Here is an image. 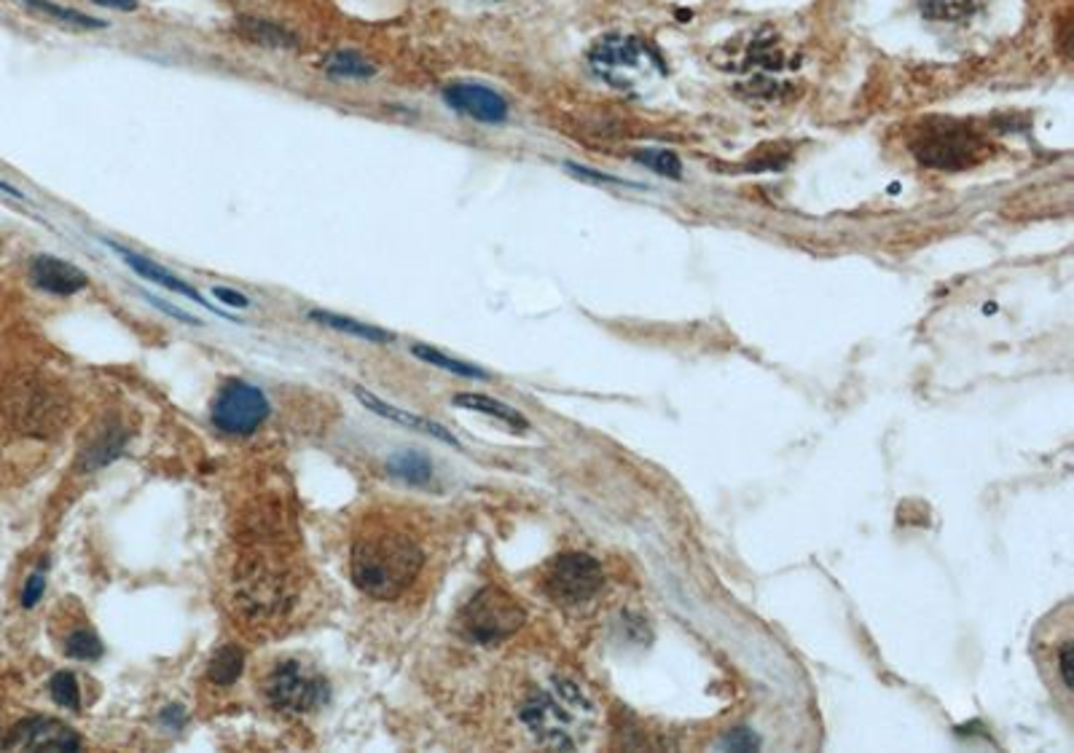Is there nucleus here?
<instances>
[{
	"label": "nucleus",
	"mask_w": 1074,
	"mask_h": 753,
	"mask_svg": "<svg viewBox=\"0 0 1074 753\" xmlns=\"http://www.w3.org/2000/svg\"><path fill=\"white\" fill-rule=\"evenodd\" d=\"M425 555L408 531L390 523L368 526L352 544V579L377 601H395L423 569Z\"/></svg>",
	"instance_id": "nucleus-1"
},
{
	"label": "nucleus",
	"mask_w": 1074,
	"mask_h": 753,
	"mask_svg": "<svg viewBox=\"0 0 1074 753\" xmlns=\"http://www.w3.org/2000/svg\"><path fill=\"white\" fill-rule=\"evenodd\" d=\"M0 410L16 432L30 437H54L71 419L65 390L40 373H16L0 390Z\"/></svg>",
	"instance_id": "nucleus-2"
},
{
	"label": "nucleus",
	"mask_w": 1074,
	"mask_h": 753,
	"mask_svg": "<svg viewBox=\"0 0 1074 753\" xmlns=\"http://www.w3.org/2000/svg\"><path fill=\"white\" fill-rule=\"evenodd\" d=\"M591 67L599 78L623 95L643 97L663 78V62L645 40L608 36L591 49Z\"/></svg>",
	"instance_id": "nucleus-3"
},
{
	"label": "nucleus",
	"mask_w": 1074,
	"mask_h": 753,
	"mask_svg": "<svg viewBox=\"0 0 1074 753\" xmlns=\"http://www.w3.org/2000/svg\"><path fill=\"white\" fill-rule=\"evenodd\" d=\"M911 153L932 170H967L989 153V140L980 132L956 121H927L911 140Z\"/></svg>",
	"instance_id": "nucleus-4"
},
{
	"label": "nucleus",
	"mask_w": 1074,
	"mask_h": 753,
	"mask_svg": "<svg viewBox=\"0 0 1074 753\" xmlns=\"http://www.w3.org/2000/svg\"><path fill=\"white\" fill-rule=\"evenodd\" d=\"M524 619L527 614L516 604V598L500 588L478 590L460 614L465 635L481 646H495L511 639L522 628Z\"/></svg>",
	"instance_id": "nucleus-5"
},
{
	"label": "nucleus",
	"mask_w": 1074,
	"mask_h": 753,
	"mask_svg": "<svg viewBox=\"0 0 1074 753\" xmlns=\"http://www.w3.org/2000/svg\"><path fill=\"white\" fill-rule=\"evenodd\" d=\"M542 584H546L548 598L557 601V604L581 606L602 590L605 575L602 566L591 555L564 553L551 560Z\"/></svg>",
	"instance_id": "nucleus-6"
},
{
	"label": "nucleus",
	"mask_w": 1074,
	"mask_h": 753,
	"mask_svg": "<svg viewBox=\"0 0 1074 753\" xmlns=\"http://www.w3.org/2000/svg\"><path fill=\"white\" fill-rule=\"evenodd\" d=\"M269 403L253 384L229 381L212 403V424L227 434H251L267 421Z\"/></svg>",
	"instance_id": "nucleus-7"
},
{
	"label": "nucleus",
	"mask_w": 1074,
	"mask_h": 753,
	"mask_svg": "<svg viewBox=\"0 0 1074 753\" xmlns=\"http://www.w3.org/2000/svg\"><path fill=\"white\" fill-rule=\"evenodd\" d=\"M267 698L277 708L307 714L328 703V683L298 663H280L267 683Z\"/></svg>",
	"instance_id": "nucleus-8"
},
{
	"label": "nucleus",
	"mask_w": 1074,
	"mask_h": 753,
	"mask_svg": "<svg viewBox=\"0 0 1074 753\" xmlns=\"http://www.w3.org/2000/svg\"><path fill=\"white\" fill-rule=\"evenodd\" d=\"M5 751H78L81 749V738L73 732L71 727H65L62 721H54V718L36 716V718H25V721L14 724L9 729V735L3 738Z\"/></svg>",
	"instance_id": "nucleus-9"
},
{
	"label": "nucleus",
	"mask_w": 1074,
	"mask_h": 753,
	"mask_svg": "<svg viewBox=\"0 0 1074 753\" xmlns=\"http://www.w3.org/2000/svg\"><path fill=\"white\" fill-rule=\"evenodd\" d=\"M522 718L527 727L537 735V740L551 749H575V740L570 738V716L564 714L562 705L553 703L548 694L537 692L533 700L522 708Z\"/></svg>",
	"instance_id": "nucleus-10"
},
{
	"label": "nucleus",
	"mask_w": 1074,
	"mask_h": 753,
	"mask_svg": "<svg viewBox=\"0 0 1074 753\" xmlns=\"http://www.w3.org/2000/svg\"><path fill=\"white\" fill-rule=\"evenodd\" d=\"M443 100L457 110V113L471 115V119L481 121V124H502L508 119V102L502 100L498 91L487 89V86L454 84L443 91Z\"/></svg>",
	"instance_id": "nucleus-11"
},
{
	"label": "nucleus",
	"mask_w": 1074,
	"mask_h": 753,
	"mask_svg": "<svg viewBox=\"0 0 1074 753\" xmlns=\"http://www.w3.org/2000/svg\"><path fill=\"white\" fill-rule=\"evenodd\" d=\"M30 276L33 285L46 289L51 295H76L78 289H84L89 285V276L84 271L76 269V266L65 263L60 258H51V255H36L30 266Z\"/></svg>",
	"instance_id": "nucleus-12"
},
{
	"label": "nucleus",
	"mask_w": 1074,
	"mask_h": 753,
	"mask_svg": "<svg viewBox=\"0 0 1074 753\" xmlns=\"http://www.w3.org/2000/svg\"><path fill=\"white\" fill-rule=\"evenodd\" d=\"M108 247L111 250L119 252V258H124V263L130 266L135 274H141L143 280H151L156 282V285H161V287H167V289H172V293H178V295H186L188 300H194V304H199V306H207L210 311H216V314H223V311H218L216 306H210L207 304L205 298H202L199 293L192 285H186L183 280H178L175 274H170V271H164L161 266H156L154 260H148V258H143V255H135V252H130L126 247H119V245H113V242H108Z\"/></svg>",
	"instance_id": "nucleus-13"
},
{
	"label": "nucleus",
	"mask_w": 1074,
	"mask_h": 753,
	"mask_svg": "<svg viewBox=\"0 0 1074 753\" xmlns=\"http://www.w3.org/2000/svg\"><path fill=\"white\" fill-rule=\"evenodd\" d=\"M124 443H126L124 427H121L119 421H113V419L106 421L100 430L91 434V440L86 443V448L81 450L78 469L81 472H95V469L111 465L115 456L121 454Z\"/></svg>",
	"instance_id": "nucleus-14"
},
{
	"label": "nucleus",
	"mask_w": 1074,
	"mask_h": 753,
	"mask_svg": "<svg viewBox=\"0 0 1074 753\" xmlns=\"http://www.w3.org/2000/svg\"><path fill=\"white\" fill-rule=\"evenodd\" d=\"M355 395L363 399V405H366L368 410H374V413H379V416H385V419H390V421H398V424H403V427H408V430H417V432H425V434H432V437H438V440H443V443H449V445H460L457 443V437L454 434H449L443 427H438V424H432V421H427L423 419V416H414V413H406V410H401V408H395V405H390V403H385V399H379V397H374L371 392H366V390H361V386H355Z\"/></svg>",
	"instance_id": "nucleus-15"
},
{
	"label": "nucleus",
	"mask_w": 1074,
	"mask_h": 753,
	"mask_svg": "<svg viewBox=\"0 0 1074 753\" xmlns=\"http://www.w3.org/2000/svg\"><path fill=\"white\" fill-rule=\"evenodd\" d=\"M986 3L989 0H919V9L927 20L960 25V22L973 20Z\"/></svg>",
	"instance_id": "nucleus-16"
},
{
	"label": "nucleus",
	"mask_w": 1074,
	"mask_h": 753,
	"mask_svg": "<svg viewBox=\"0 0 1074 753\" xmlns=\"http://www.w3.org/2000/svg\"><path fill=\"white\" fill-rule=\"evenodd\" d=\"M236 33H240L245 40H253L258 46H271V49H291L296 44V38L285 30V27L274 25V22L267 20H251V16H242L236 20Z\"/></svg>",
	"instance_id": "nucleus-17"
},
{
	"label": "nucleus",
	"mask_w": 1074,
	"mask_h": 753,
	"mask_svg": "<svg viewBox=\"0 0 1074 753\" xmlns=\"http://www.w3.org/2000/svg\"><path fill=\"white\" fill-rule=\"evenodd\" d=\"M454 405H460V408H467V410H476V413L495 416V419H500V421H505V424H511L513 430H529L527 419H524V416L518 413L516 408H511V405L500 403V399H492V397H487V395H471V392H465V395L454 397Z\"/></svg>",
	"instance_id": "nucleus-18"
},
{
	"label": "nucleus",
	"mask_w": 1074,
	"mask_h": 753,
	"mask_svg": "<svg viewBox=\"0 0 1074 753\" xmlns=\"http://www.w3.org/2000/svg\"><path fill=\"white\" fill-rule=\"evenodd\" d=\"M387 469L412 485H425L432 478V461L419 450H398L387 459Z\"/></svg>",
	"instance_id": "nucleus-19"
},
{
	"label": "nucleus",
	"mask_w": 1074,
	"mask_h": 753,
	"mask_svg": "<svg viewBox=\"0 0 1074 753\" xmlns=\"http://www.w3.org/2000/svg\"><path fill=\"white\" fill-rule=\"evenodd\" d=\"M309 320L326 324V328L342 330V333H346V335H357V338H363V341H374V344H390V341H395V335L387 333V330H382V328H374V324L350 320V317H342V314H331V311H309Z\"/></svg>",
	"instance_id": "nucleus-20"
},
{
	"label": "nucleus",
	"mask_w": 1074,
	"mask_h": 753,
	"mask_svg": "<svg viewBox=\"0 0 1074 753\" xmlns=\"http://www.w3.org/2000/svg\"><path fill=\"white\" fill-rule=\"evenodd\" d=\"M242 668H245V654H242L240 646H223L216 657L210 659V668H207V679H210L216 687H229L240 679Z\"/></svg>",
	"instance_id": "nucleus-21"
},
{
	"label": "nucleus",
	"mask_w": 1074,
	"mask_h": 753,
	"mask_svg": "<svg viewBox=\"0 0 1074 753\" xmlns=\"http://www.w3.org/2000/svg\"><path fill=\"white\" fill-rule=\"evenodd\" d=\"M412 355L419 357V359H425V362L436 365V368L449 370V373L465 375V379H489L487 370H481V368H476V365H467V362H460V359H452V357L441 355V351L430 349V346H412Z\"/></svg>",
	"instance_id": "nucleus-22"
},
{
	"label": "nucleus",
	"mask_w": 1074,
	"mask_h": 753,
	"mask_svg": "<svg viewBox=\"0 0 1074 753\" xmlns=\"http://www.w3.org/2000/svg\"><path fill=\"white\" fill-rule=\"evenodd\" d=\"M65 654L71 659H84V663H95V659L102 657V644L100 639L95 635V630L81 628L73 630L65 641Z\"/></svg>",
	"instance_id": "nucleus-23"
},
{
	"label": "nucleus",
	"mask_w": 1074,
	"mask_h": 753,
	"mask_svg": "<svg viewBox=\"0 0 1074 753\" xmlns=\"http://www.w3.org/2000/svg\"><path fill=\"white\" fill-rule=\"evenodd\" d=\"M328 73L344 75V78H371L377 73V67L368 65L355 51H339V54H333L328 60Z\"/></svg>",
	"instance_id": "nucleus-24"
},
{
	"label": "nucleus",
	"mask_w": 1074,
	"mask_h": 753,
	"mask_svg": "<svg viewBox=\"0 0 1074 753\" xmlns=\"http://www.w3.org/2000/svg\"><path fill=\"white\" fill-rule=\"evenodd\" d=\"M25 3L30 5V9L40 11V14H49V16H54V20L68 22V25L89 27V30H97V27H106V22H97L95 16H86V14H81V11H73V9H62V5L49 3V0H25Z\"/></svg>",
	"instance_id": "nucleus-25"
},
{
	"label": "nucleus",
	"mask_w": 1074,
	"mask_h": 753,
	"mask_svg": "<svg viewBox=\"0 0 1074 753\" xmlns=\"http://www.w3.org/2000/svg\"><path fill=\"white\" fill-rule=\"evenodd\" d=\"M51 698H54L57 705L68 711H78L81 708V692H78V681L76 676L62 670L51 679Z\"/></svg>",
	"instance_id": "nucleus-26"
},
{
	"label": "nucleus",
	"mask_w": 1074,
	"mask_h": 753,
	"mask_svg": "<svg viewBox=\"0 0 1074 753\" xmlns=\"http://www.w3.org/2000/svg\"><path fill=\"white\" fill-rule=\"evenodd\" d=\"M637 161L639 164L650 166V170H656L658 175H669L674 180H678L680 172H683L680 159L672 153V150H645V153H637Z\"/></svg>",
	"instance_id": "nucleus-27"
},
{
	"label": "nucleus",
	"mask_w": 1074,
	"mask_h": 753,
	"mask_svg": "<svg viewBox=\"0 0 1074 753\" xmlns=\"http://www.w3.org/2000/svg\"><path fill=\"white\" fill-rule=\"evenodd\" d=\"M758 745H760L758 735H753V729L747 727L733 729L731 735H725V738L720 740V749H729V751H755Z\"/></svg>",
	"instance_id": "nucleus-28"
},
{
	"label": "nucleus",
	"mask_w": 1074,
	"mask_h": 753,
	"mask_svg": "<svg viewBox=\"0 0 1074 753\" xmlns=\"http://www.w3.org/2000/svg\"><path fill=\"white\" fill-rule=\"evenodd\" d=\"M1072 668H1074V641L1064 639L1059 644V674H1061V681H1064L1066 692H1072L1074 689Z\"/></svg>",
	"instance_id": "nucleus-29"
},
{
	"label": "nucleus",
	"mask_w": 1074,
	"mask_h": 753,
	"mask_svg": "<svg viewBox=\"0 0 1074 753\" xmlns=\"http://www.w3.org/2000/svg\"><path fill=\"white\" fill-rule=\"evenodd\" d=\"M44 588H46L44 575H33L30 579H27L25 593H22V606H25V609H33V606H36L40 601V595H44Z\"/></svg>",
	"instance_id": "nucleus-30"
},
{
	"label": "nucleus",
	"mask_w": 1074,
	"mask_h": 753,
	"mask_svg": "<svg viewBox=\"0 0 1074 753\" xmlns=\"http://www.w3.org/2000/svg\"><path fill=\"white\" fill-rule=\"evenodd\" d=\"M146 298H148V300H151V304L156 306V309H161V311H167V314H172V317H178V320H181V322H186V324H202L199 320H196V317H192V314H186V311H181V309H175V306H170V304H161V300H159V298H154V295H146Z\"/></svg>",
	"instance_id": "nucleus-31"
},
{
	"label": "nucleus",
	"mask_w": 1074,
	"mask_h": 753,
	"mask_svg": "<svg viewBox=\"0 0 1074 753\" xmlns=\"http://www.w3.org/2000/svg\"><path fill=\"white\" fill-rule=\"evenodd\" d=\"M212 295L216 298H221L223 304H229V306H236V309H245L247 306V298L245 295H240V293H234V289H227V287H216L212 289Z\"/></svg>",
	"instance_id": "nucleus-32"
},
{
	"label": "nucleus",
	"mask_w": 1074,
	"mask_h": 753,
	"mask_svg": "<svg viewBox=\"0 0 1074 753\" xmlns=\"http://www.w3.org/2000/svg\"><path fill=\"white\" fill-rule=\"evenodd\" d=\"M91 3L106 5V9H115V11H132V9H137V0H91Z\"/></svg>",
	"instance_id": "nucleus-33"
},
{
	"label": "nucleus",
	"mask_w": 1074,
	"mask_h": 753,
	"mask_svg": "<svg viewBox=\"0 0 1074 753\" xmlns=\"http://www.w3.org/2000/svg\"><path fill=\"white\" fill-rule=\"evenodd\" d=\"M164 718H167V721H175V724H181L183 711H181V708H170V711H167V714H164Z\"/></svg>",
	"instance_id": "nucleus-34"
},
{
	"label": "nucleus",
	"mask_w": 1074,
	"mask_h": 753,
	"mask_svg": "<svg viewBox=\"0 0 1074 753\" xmlns=\"http://www.w3.org/2000/svg\"><path fill=\"white\" fill-rule=\"evenodd\" d=\"M0 190H5V194H11V196H16V199H22V194L16 188H11V185H5L3 180H0Z\"/></svg>",
	"instance_id": "nucleus-35"
}]
</instances>
